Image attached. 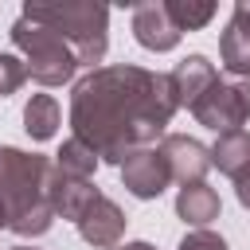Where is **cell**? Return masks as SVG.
Masks as SVG:
<instances>
[{"mask_svg":"<svg viewBox=\"0 0 250 250\" xmlns=\"http://www.w3.org/2000/svg\"><path fill=\"white\" fill-rule=\"evenodd\" d=\"M74 227H78L82 242H90V246H98V250H117V246H121V234H125V211H121L109 195L98 191V195L86 203V211L74 219Z\"/></svg>","mask_w":250,"mask_h":250,"instance_id":"cell-6","label":"cell"},{"mask_svg":"<svg viewBox=\"0 0 250 250\" xmlns=\"http://www.w3.org/2000/svg\"><path fill=\"white\" fill-rule=\"evenodd\" d=\"M176 250H227V242H223V234H215V230H188Z\"/></svg>","mask_w":250,"mask_h":250,"instance_id":"cell-18","label":"cell"},{"mask_svg":"<svg viewBox=\"0 0 250 250\" xmlns=\"http://www.w3.org/2000/svg\"><path fill=\"white\" fill-rule=\"evenodd\" d=\"M23 129L31 141H51L59 129V102L51 94H31L23 105Z\"/></svg>","mask_w":250,"mask_h":250,"instance_id":"cell-15","label":"cell"},{"mask_svg":"<svg viewBox=\"0 0 250 250\" xmlns=\"http://www.w3.org/2000/svg\"><path fill=\"white\" fill-rule=\"evenodd\" d=\"M211 168H219L223 176H230L234 184H242L250 176V133L246 129L219 133V141L211 145Z\"/></svg>","mask_w":250,"mask_h":250,"instance_id":"cell-13","label":"cell"},{"mask_svg":"<svg viewBox=\"0 0 250 250\" xmlns=\"http://www.w3.org/2000/svg\"><path fill=\"white\" fill-rule=\"evenodd\" d=\"M47 176H51L47 156L0 145V207L8 230H16L20 238H39L59 219L47 199Z\"/></svg>","mask_w":250,"mask_h":250,"instance_id":"cell-2","label":"cell"},{"mask_svg":"<svg viewBox=\"0 0 250 250\" xmlns=\"http://www.w3.org/2000/svg\"><path fill=\"white\" fill-rule=\"evenodd\" d=\"M133 35L145 51H172L184 31L172 23L164 0H145V4L133 8Z\"/></svg>","mask_w":250,"mask_h":250,"instance_id":"cell-10","label":"cell"},{"mask_svg":"<svg viewBox=\"0 0 250 250\" xmlns=\"http://www.w3.org/2000/svg\"><path fill=\"white\" fill-rule=\"evenodd\" d=\"M219 59L227 74H250V0H238L223 35H219Z\"/></svg>","mask_w":250,"mask_h":250,"instance_id":"cell-11","label":"cell"},{"mask_svg":"<svg viewBox=\"0 0 250 250\" xmlns=\"http://www.w3.org/2000/svg\"><path fill=\"white\" fill-rule=\"evenodd\" d=\"M168 4V16L180 31H199L215 20V4L211 0H164Z\"/></svg>","mask_w":250,"mask_h":250,"instance_id":"cell-17","label":"cell"},{"mask_svg":"<svg viewBox=\"0 0 250 250\" xmlns=\"http://www.w3.org/2000/svg\"><path fill=\"white\" fill-rule=\"evenodd\" d=\"M176 102L168 74L113 62L94 66L70 90V129L105 164H125L133 148H156L168 137Z\"/></svg>","mask_w":250,"mask_h":250,"instance_id":"cell-1","label":"cell"},{"mask_svg":"<svg viewBox=\"0 0 250 250\" xmlns=\"http://www.w3.org/2000/svg\"><path fill=\"white\" fill-rule=\"evenodd\" d=\"M12 250H35V246H12Z\"/></svg>","mask_w":250,"mask_h":250,"instance_id":"cell-22","label":"cell"},{"mask_svg":"<svg viewBox=\"0 0 250 250\" xmlns=\"http://www.w3.org/2000/svg\"><path fill=\"white\" fill-rule=\"evenodd\" d=\"M191 117L215 133H230L242 129L250 117V74H230V78H215L207 86V94L191 105Z\"/></svg>","mask_w":250,"mask_h":250,"instance_id":"cell-5","label":"cell"},{"mask_svg":"<svg viewBox=\"0 0 250 250\" xmlns=\"http://www.w3.org/2000/svg\"><path fill=\"white\" fill-rule=\"evenodd\" d=\"M121 184L137 199H156L172 184V172H168L160 148H133L125 156V164H121Z\"/></svg>","mask_w":250,"mask_h":250,"instance_id":"cell-8","label":"cell"},{"mask_svg":"<svg viewBox=\"0 0 250 250\" xmlns=\"http://www.w3.org/2000/svg\"><path fill=\"white\" fill-rule=\"evenodd\" d=\"M117 250H156L152 242H125V246H117Z\"/></svg>","mask_w":250,"mask_h":250,"instance_id":"cell-20","label":"cell"},{"mask_svg":"<svg viewBox=\"0 0 250 250\" xmlns=\"http://www.w3.org/2000/svg\"><path fill=\"white\" fill-rule=\"evenodd\" d=\"M55 164H59V172H66V176H74V180H94V168H98L102 160H98V152H94L90 145H82L78 137H70V141H62V148L55 152Z\"/></svg>","mask_w":250,"mask_h":250,"instance_id":"cell-16","label":"cell"},{"mask_svg":"<svg viewBox=\"0 0 250 250\" xmlns=\"http://www.w3.org/2000/svg\"><path fill=\"white\" fill-rule=\"evenodd\" d=\"M219 78V70H215V62L207 59V55H188V59H180L172 70H168V90H172V102H176V109H191L203 94H207V86Z\"/></svg>","mask_w":250,"mask_h":250,"instance_id":"cell-9","label":"cell"},{"mask_svg":"<svg viewBox=\"0 0 250 250\" xmlns=\"http://www.w3.org/2000/svg\"><path fill=\"white\" fill-rule=\"evenodd\" d=\"M234 195H238V203H242V207L250 211V176H246L242 184H234Z\"/></svg>","mask_w":250,"mask_h":250,"instance_id":"cell-19","label":"cell"},{"mask_svg":"<svg viewBox=\"0 0 250 250\" xmlns=\"http://www.w3.org/2000/svg\"><path fill=\"white\" fill-rule=\"evenodd\" d=\"M219 195H215V188H207V184H188V188H180V195H176V215L188 223V227H195V230H207V223L211 219H219Z\"/></svg>","mask_w":250,"mask_h":250,"instance_id":"cell-14","label":"cell"},{"mask_svg":"<svg viewBox=\"0 0 250 250\" xmlns=\"http://www.w3.org/2000/svg\"><path fill=\"white\" fill-rule=\"evenodd\" d=\"M4 227H8V219H4V207H0V230H4Z\"/></svg>","mask_w":250,"mask_h":250,"instance_id":"cell-21","label":"cell"},{"mask_svg":"<svg viewBox=\"0 0 250 250\" xmlns=\"http://www.w3.org/2000/svg\"><path fill=\"white\" fill-rule=\"evenodd\" d=\"M23 20L51 27L55 35H62L74 55L78 66H90L105 59L109 47V8L105 4H90V0H70V4H23Z\"/></svg>","mask_w":250,"mask_h":250,"instance_id":"cell-3","label":"cell"},{"mask_svg":"<svg viewBox=\"0 0 250 250\" xmlns=\"http://www.w3.org/2000/svg\"><path fill=\"white\" fill-rule=\"evenodd\" d=\"M160 156H164V164H168V172H172V180H176L180 188L203 184V176H207V168H211V148L199 145V141L188 137V133H168V137L160 141Z\"/></svg>","mask_w":250,"mask_h":250,"instance_id":"cell-7","label":"cell"},{"mask_svg":"<svg viewBox=\"0 0 250 250\" xmlns=\"http://www.w3.org/2000/svg\"><path fill=\"white\" fill-rule=\"evenodd\" d=\"M8 35H12V47L23 55L27 78H35L39 86H62V82L74 78L78 55H74V47H70L62 35H55L51 27L31 23V20L20 16Z\"/></svg>","mask_w":250,"mask_h":250,"instance_id":"cell-4","label":"cell"},{"mask_svg":"<svg viewBox=\"0 0 250 250\" xmlns=\"http://www.w3.org/2000/svg\"><path fill=\"white\" fill-rule=\"evenodd\" d=\"M98 195V188H94V180H74V176H66V172H59V164L51 160V176H47V199H51V207H55V215L59 219H78L82 211H86V203Z\"/></svg>","mask_w":250,"mask_h":250,"instance_id":"cell-12","label":"cell"}]
</instances>
